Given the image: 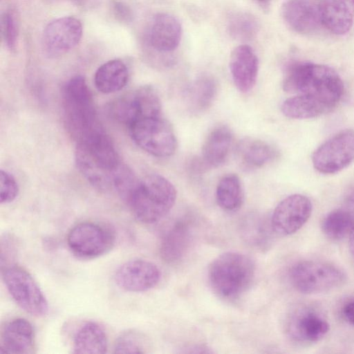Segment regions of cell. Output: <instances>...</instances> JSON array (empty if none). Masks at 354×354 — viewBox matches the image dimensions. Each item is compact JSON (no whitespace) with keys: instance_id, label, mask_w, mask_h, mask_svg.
<instances>
[{"instance_id":"1","label":"cell","mask_w":354,"mask_h":354,"mask_svg":"<svg viewBox=\"0 0 354 354\" xmlns=\"http://www.w3.org/2000/svg\"><path fill=\"white\" fill-rule=\"evenodd\" d=\"M285 91L313 98L331 110L344 93V84L338 73L330 66L310 62L291 64L283 80Z\"/></svg>"},{"instance_id":"2","label":"cell","mask_w":354,"mask_h":354,"mask_svg":"<svg viewBox=\"0 0 354 354\" xmlns=\"http://www.w3.org/2000/svg\"><path fill=\"white\" fill-rule=\"evenodd\" d=\"M75 161L80 171L95 188L106 191L113 187V175L120 162L105 131L77 143Z\"/></svg>"},{"instance_id":"3","label":"cell","mask_w":354,"mask_h":354,"mask_svg":"<svg viewBox=\"0 0 354 354\" xmlns=\"http://www.w3.org/2000/svg\"><path fill=\"white\" fill-rule=\"evenodd\" d=\"M255 271V263L250 257L238 252H226L211 262L207 278L211 288L218 297L232 301L249 289Z\"/></svg>"},{"instance_id":"4","label":"cell","mask_w":354,"mask_h":354,"mask_svg":"<svg viewBox=\"0 0 354 354\" xmlns=\"http://www.w3.org/2000/svg\"><path fill=\"white\" fill-rule=\"evenodd\" d=\"M174 185L159 174H151L139 180L124 201L140 222L152 224L161 220L175 204Z\"/></svg>"},{"instance_id":"5","label":"cell","mask_w":354,"mask_h":354,"mask_svg":"<svg viewBox=\"0 0 354 354\" xmlns=\"http://www.w3.org/2000/svg\"><path fill=\"white\" fill-rule=\"evenodd\" d=\"M63 105L67 128L77 143L104 130L97 115L91 91L82 76H75L66 83Z\"/></svg>"},{"instance_id":"6","label":"cell","mask_w":354,"mask_h":354,"mask_svg":"<svg viewBox=\"0 0 354 354\" xmlns=\"http://www.w3.org/2000/svg\"><path fill=\"white\" fill-rule=\"evenodd\" d=\"M292 286L299 292L313 294L341 286L346 274L339 267L319 261H302L294 264L288 272Z\"/></svg>"},{"instance_id":"7","label":"cell","mask_w":354,"mask_h":354,"mask_svg":"<svg viewBox=\"0 0 354 354\" xmlns=\"http://www.w3.org/2000/svg\"><path fill=\"white\" fill-rule=\"evenodd\" d=\"M135 143L149 154L171 156L177 149V139L171 124L161 116L138 120L129 127Z\"/></svg>"},{"instance_id":"8","label":"cell","mask_w":354,"mask_h":354,"mask_svg":"<svg viewBox=\"0 0 354 354\" xmlns=\"http://www.w3.org/2000/svg\"><path fill=\"white\" fill-rule=\"evenodd\" d=\"M2 275L8 292L21 308L36 317H43L48 313L46 298L26 270L10 266L3 270Z\"/></svg>"},{"instance_id":"9","label":"cell","mask_w":354,"mask_h":354,"mask_svg":"<svg viewBox=\"0 0 354 354\" xmlns=\"http://www.w3.org/2000/svg\"><path fill=\"white\" fill-rule=\"evenodd\" d=\"M354 160V130L337 133L322 143L313 153L314 168L324 174H333L348 167Z\"/></svg>"},{"instance_id":"10","label":"cell","mask_w":354,"mask_h":354,"mask_svg":"<svg viewBox=\"0 0 354 354\" xmlns=\"http://www.w3.org/2000/svg\"><path fill=\"white\" fill-rule=\"evenodd\" d=\"M71 251L82 259H93L107 252L113 244L110 231L91 222L75 225L67 236Z\"/></svg>"},{"instance_id":"11","label":"cell","mask_w":354,"mask_h":354,"mask_svg":"<svg viewBox=\"0 0 354 354\" xmlns=\"http://www.w3.org/2000/svg\"><path fill=\"white\" fill-rule=\"evenodd\" d=\"M312 210V203L307 196L299 194L287 196L272 214L270 221L273 232L280 236L295 233L309 219Z\"/></svg>"},{"instance_id":"12","label":"cell","mask_w":354,"mask_h":354,"mask_svg":"<svg viewBox=\"0 0 354 354\" xmlns=\"http://www.w3.org/2000/svg\"><path fill=\"white\" fill-rule=\"evenodd\" d=\"M82 35V26L77 18L64 17L54 19L44 30V51L51 57L64 55L79 44Z\"/></svg>"},{"instance_id":"13","label":"cell","mask_w":354,"mask_h":354,"mask_svg":"<svg viewBox=\"0 0 354 354\" xmlns=\"http://www.w3.org/2000/svg\"><path fill=\"white\" fill-rule=\"evenodd\" d=\"M161 273L153 263L143 259L128 261L118 268L114 279L122 290L139 292L149 290L159 282Z\"/></svg>"},{"instance_id":"14","label":"cell","mask_w":354,"mask_h":354,"mask_svg":"<svg viewBox=\"0 0 354 354\" xmlns=\"http://www.w3.org/2000/svg\"><path fill=\"white\" fill-rule=\"evenodd\" d=\"M281 15L286 26L299 34L311 33L321 24L317 0H285Z\"/></svg>"},{"instance_id":"15","label":"cell","mask_w":354,"mask_h":354,"mask_svg":"<svg viewBox=\"0 0 354 354\" xmlns=\"http://www.w3.org/2000/svg\"><path fill=\"white\" fill-rule=\"evenodd\" d=\"M229 68L234 84L243 93H248L255 85L259 60L251 47L239 45L232 51Z\"/></svg>"},{"instance_id":"16","label":"cell","mask_w":354,"mask_h":354,"mask_svg":"<svg viewBox=\"0 0 354 354\" xmlns=\"http://www.w3.org/2000/svg\"><path fill=\"white\" fill-rule=\"evenodd\" d=\"M194 240L192 223L180 220L169 228L161 238L160 253L167 263L181 260L189 251Z\"/></svg>"},{"instance_id":"17","label":"cell","mask_w":354,"mask_h":354,"mask_svg":"<svg viewBox=\"0 0 354 354\" xmlns=\"http://www.w3.org/2000/svg\"><path fill=\"white\" fill-rule=\"evenodd\" d=\"M182 27L178 19L169 13L154 16L149 30V41L151 47L160 53L174 50L179 45Z\"/></svg>"},{"instance_id":"18","label":"cell","mask_w":354,"mask_h":354,"mask_svg":"<svg viewBox=\"0 0 354 354\" xmlns=\"http://www.w3.org/2000/svg\"><path fill=\"white\" fill-rule=\"evenodd\" d=\"M321 24L330 32L342 35L354 21V0H320Z\"/></svg>"},{"instance_id":"19","label":"cell","mask_w":354,"mask_h":354,"mask_svg":"<svg viewBox=\"0 0 354 354\" xmlns=\"http://www.w3.org/2000/svg\"><path fill=\"white\" fill-rule=\"evenodd\" d=\"M34 344V330L26 319L15 318L8 322L1 335L0 354H26Z\"/></svg>"},{"instance_id":"20","label":"cell","mask_w":354,"mask_h":354,"mask_svg":"<svg viewBox=\"0 0 354 354\" xmlns=\"http://www.w3.org/2000/svg\"><path fill=\"white\" fill-rule=\"evenodd\" d=\"M330 330L328 322L313 311L301 310L293 314L288 324L290 336L297 341L316 342Z\"/></svg>"},{"instance_id":"21","label":"cell","mask_w":354,"mask_h":354,"mask_svg":"<svg viewBox=\"0 0 354 354\" xmlns=\"http://www.w3.org/2000/svg\"><path fill=\"white\" fill-rule=\"evenodd\" d=\"M232 133L225 125L214 128L207 136L200 157L206 167H218L227 160L232 142Z\"/></svg>"},{"instance_id":"22","label":"cell","mask_w":354,"mask_h":354,"mask_svg":"<svg viewBox=\"0 0 354 354\" xmlns=\"http://www.w3.org/2000/svg\"><path fill=\"white\" fill-rule=\"evenodd\" d=\"M236 152L241 166L247 169L261 168L277 155L274 148L267 142L253 138L240 140Z\"/></svg>"},{"instance_id":"23","label":"cell","mask_w":354,"mask_h":354,"mask_svg":"<svg viewBox=\"0 0 354 354\" xmlns=\"http://www.w3.org/2000/svg\"><path fill=\"white\" fill-rule=\"evenodd\" d=\"M107 348L106 332L95 322L84 323L75 333L73 341L74 353L104 354L107 352Z\"/></svg>"},{"instance_id":"24","label":"cell","mask_w":354,"mask_h":354,"mask_svg":"<svg viewBox=\"0 0 354 354\" xmlns=\"http://www.w3.org/2000/svg\"><path fill=\"white\" fill-rule=\"evenodd\" d=\"M128 69L123 62L112 59L100 66L95 73L97 89L102 93H113L123 88L127 83Z\"/></svg>"},{"instance_id":"25","label":"cell","mask_w":354,"mask_h":354,"mask_svg":"<svg viewBox=\"0 0 354 354\" xmlns=\"http://www.w3.org/2000/svg\"><path fill=\"white\" fill-rule=\"evenodd\" d=\"M216 93L217 85L212 77H198L187 89L185 97L188 109L193 113L204 112L210 107Z\"/></svg>"},{"instance_id":"26","label":"cell","mask_w":354,"mask_h":354,"mask_svg":"<svg viewBox=\"0 0 354 354\" xmlns=\"http://www.w3.org/2000/svg\"><path fill=\"white\" fill-rule=\"evenodd\" d=\"M218 205L226 212H236L241 208L244 201L243 186L239 176L234 174L223 176L216 189Z\"/></svg>"},{"instance_id":"27","label":"cell","mask_w":354,"mask_h":354,"mask_svg":"<svg viewBox=\"0 0 354 354\" xmlns=\"http://www.w3.org/2000/svg\"><path fill=\"white\" fill-rule=\"evenodd\" d=\"M281 110L286 117L299 120L317 118L331 111L320 102L302 95H296L284 100Z\"/></svg>"},{"instance_id":"28","label":"cell","mask_w":354,"mask_h":354,"mask_svg":"<svg viewBox=\"0 0 354 354\" xmlns=\"http://www.w3.org/2000/svg\"><path fill=\"white\" fill-rule=\"evenodd\" d=\"M353 225V214L347 210L338 209L326 215L323 220L322 229L326 236L338 241L349 235Z\"/></svg>"},{"instance_id":"29","label":"cell","mask_w":354,"mask_h":354,"mask_svg":"<svg viewBox=\"0 0 354 354\" xmlns=\"http://www.w3.org/2000/svg\"><path fill=\"white\" fill-rule=\"evenodd\" d=\"M111 113L118 121L129 127L140 120V110L134 92L122 96L111 106Z\"/></svg>"},{"instance_id":"30","label":"cell","mask_w":354,"mask_h":354,"mask_svg":"<svg viewBox=\"0 0 354 354\" xmlns=\"http://www.w3.org/2000/svg\"><path fill=\"white\" fill-rule=\"evenodd\" d=\"M257 28L256 19L245 12L236 13L230 17L228 22L230 34L238 39H250L256 35Z\"/></svg>"},{"instance_id":"31","label":"cell","mask_w":354,"mask_h":354,"mask_svg":"<svg viewBox=\"0 0 354 354\" xmlns=\"http://www.w3.org/2000/svg\"><path fill=\"white\" fill-rule=\"evenodd\" d=\"M246 221L243 225L245 239L251 244L263 247L268 242L270 230H272L270 222V224H266L256 218H250Z\"/></svg>"},{"instance_id":"32","label":"cell","mask_w":354,"mask_h":354,"mask_svg":"<svg viewBox=\"0 0 354 354\" xmlns=\"http://www.w3.org/2000/svg\"><path fill=\"white\" fill-rule=\"evenodd\" d=\"M113 352L122 354H138L145 353L144 342L138 333L127 331L116 339Z\"/></svg>"},{"instance_id":"33","label":"cell","mask_w":354,"mask_h":354,"mask_svg":"<svg viewBox=\"0 0 354 354\" xmlns=\"http://www.w3.org/2000/svg\"><path fill=\"white\" fill-rule=\"evenodd\" d=\"M1 30L4 41L10 50L15 49L19 32V22L16 13L8 10L1 19Z\"/></svg>"},{"instance_id":"34","label":"cell","mask_w":354,"mask_h":354,"mask_svg":"<svg viewBox=\"0 0 354 354\" xmlns=\"http://www.w3.org/2000/svg\"><path fill=\"white\" fill-rule=\"evenodd\" d=\"M19 192L17 183L13 176L1 169L0 171V203H9L17 197Z\"/></svg>"},{"instance_id":"35","label":"cell","mask_w":354,"mask_h":354,"mask_svg":"<svg viewBox=\"0 0 354 354\" xmlns=\"http://www.w3.org/2000/svg\"><path fill=\"white\" fill-rule=\"evenodd\" d=\"M342 314L346 321L354 326V301L347 303L344 306Z\"/></svg>"},{"instance_id":"36","label":"cell","mask_w":354,"mask_h":354,"mask_svg":"<svg viewBox=\"0 0 354 354\" xmlns=\"http://www.w3.org/2000/svg\"><path fill=\"white\" fill-rule=\"evenodd\" d=\"M348 245H349V250L351 252V254H352L353 257L354 258V225L349 234Z\"/></svg>"},{"instance_id":"37","label":"cell","mask_w":354,"mask_h":354,"mask_svg":"<svg viewBox=\"0 0 354 354\" xmlns=\"http://www.w3.org/2000/svg\"><path fill=\"white\" fill-rule=\"evenodd\" d=\"M262 6L267 5L269 0H257Z\"/></svg>"}]
</instances>
